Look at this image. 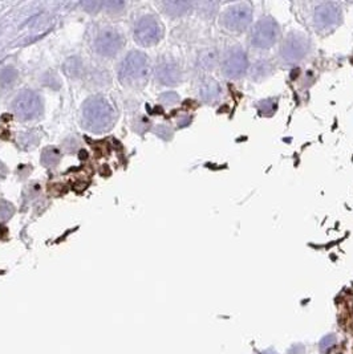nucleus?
I'll use <instances>...</instances> for the list:
<instances>
[{
	"mask_svg": "<svg viewBox=\"0 0 353 354\" xmlns=\"http://www.w3.org/2000/svg\"><path fill=\"white\" fill-rule=\"evenodd\" d=\"M253 21V8L247 3H237L230 5L222 13V25L231 32H242Z\"/></svg>",
	"mask_w": 353,
	"mask_h": 354,
	"instance_id": "nucleus-3",
	"label": "nucleus"
},
{
	"mask_svg": "<svg viewBox=\"0 0 353 354\" xmlns=\"http://www.w3.org/2000/svg\"><path fill=\"white\" fill-rule=\"evenodd\" d=\"M221 94V87L215 80H206L201 87V97L206 102H213L219 98Z\"/></svg>",
	"mask_w": 353,
	"mask_h": 354,
	"instance_id": "nucleus-12",
	"label": "nucleus"
},
{
	"mask_svg": "<svg viewBox=\"0 0 353 354\" xmlns=\"http://www.w3.org/2000/svg\"><path fill=\"white\" fill-rule=\"evenodd\" d=\"M122 45H124L122 36L120 35V32L112 29V28L102 29L94 41L97 53H100L101 56H105V57H113L114 55H117L121 51Z\"/></svg>",
	"mask_w": 353,
	"mask_h": 354,
	"instance_id": "nucleus-9",
	"label": "nucleus"
},
{
	"mask_svg": "<svg viewBox=\"0 0 353 354\" xmlns=\"http://www.w3.org/2000/svg\"><path fill=\"white\" fill-rule=\"evenodd\" d=\"M341 7L335 1H324L317 4L313 11V24L319 32L331 31L340 24Z\"/></svg>",
	"mask_w": 353,
	"mask_h": 354,
	"instance_id": "nucleus-5",
	"label": "nucleus"
},
{
	"mask_svg": "<svg viewBox=\"0 0 353 354\" xmlns=\"http://www.w3.org/2000/svg\"><path fill=\"white\" fill-rule=\"evenodd\" d=\"M247 64H249V60H247L246 52L241 47H235L226 56L225 63H223V73L230 79L242 77L247 71Z\"/></svg>",
	"mask_w": 353,
	"mask_h": 354,
	"instance_id": "nucleus-10",
	"label": "nucleus"
},
{
	"mask_svg": "<svg viewBox=\"0 0 353 354\" xmlns=\"http://www.w3.org/2000/svg\"><path fill=\"white\" fill-rule=\"evenodd\" d=\"M65 65H68V67H72V71L69 72L68 76H77L79 73H80L81 64L77 59H75V65H72V60H68V61L65 63Z\"/></svg>",
	"mask_w": 353,
	"mask_h": 354,
	"instance_id": "nucleus-21",
	"label": "nucleus"
},
{
	"mask_svg": "<svg viewBox=\"0 0 353 354\" xmlns=\"http://www.w3.org/2000/svg\"><path fill=\"white\" fill-rule=\"evenodd\" d=\"M162 5L165 8V12L173 16L183 15L191 7V4L187 3V1H165Z\"/></svg>",
	"mask_w": 353,
	"mask_h": 354,
	"instance_id": "nucleus-14",
	"label": "nucleus"
},
{
	"mask_svg": "<svg viewBox=\"0 0 353 354\" xmlns=\"http://www.w3.org/2000/svg\"><path fill=\"white\" fill-rule=\"evenodd\" d=\"M279 35V24L271 17H263L254 25L251 31V44L261 49H268L276 44Z\"/></svg>",
	"mask_w": 353,
	"mask_h": 354,
	"instance_id": "nucleus-4",
	"label": "nucleus"
},
{
	"mask_svg": "<svg viewBox=\"0 0 353 354\" xmlns=\"http://www.w3.org/2000/svg\"><path fill=\"white\" fill-rule=\"evenodd\" d=\"M258 109H259L262 114H272L273 111L276 110V102L273 99H265V101H261V102L258 103Z\"/></svg>",
	"mask_w": 353,
	"mask_h": 354,
	"instance_id": "nucleus-17",
	"label": "nucleus"
},
{
	"mask_svg": "<svg viewBox=\"0 0 353 354\" xmlns=\"http://www.w3.org/2000/svg\"><path fill=\"white\" fill-rule=\"evenodd\" d=\"M308 51L309 41L307 36L300 32H292L281 44L280 57L284 63H297L304 59Z\"/></svg>",
	"mask_w": 353,
	"mask_h": 354,
	"instance_id": "nucleus-6",
	"label": "nucleus"
},
{
	"mask_svg": "<svg viewBox=\"0 0 353 354\" xmlns=\"http://www.w3.org/2000/svg\"><path fill=\"white\" fill-rule=\"evenodd\" d=\"M157 79L164 85H176L181 80V71L176 63L165 60L157 67Z\"/></svg>",
	"mask_w": 353,
	"mask_h": 354,
	"instance_id": "nucleus-11",
	"label": "nucleus"
},
{
	"mask_svg": "<svg viewBox=\"0 0 353 354\" xmlns=\"http://www.w3.org/2000/svg\"><path fill=\"white\" fill-rule=\"evenodd\" d=\"M116 122V111L108 99L102 95H93L83 105V123L89 131L102 133L109 130Z\"/></svg>",
	"mask_w": 353,
	"mask_h": 354,
	"instance_id": "nucleus-1",
	"label": "nucleus"
},
{
	"mask_svg": "<svg viewBox=\"0 0 353 354\" xmlns=\"http://www.w3.org/2000/svg\"><path fill=\"white\" fill-rule=\"evenodd\" d=\"M263 354H277L276 352H273V350H267V352H265Z\"/></svg>",
	"mask_w": 353,
	"mask_h": 354,
	"instance_id": "nucleus-24",
	"label": "nucleus"
},
{
	"mask_svg": "<svg viewBox=\"0 0 353 354\" xmlns=\"http://www.w3.org/2000/svg\"><path fill=\"white\" fill-rule=\"evenodd\" d=\"M16 71L15 69H12V68H7V69H4V71L0 73V83L3 84V87H5V85H8V84H11L13 81V80L16 79Z\"/></svg>",
	"mask_w": 353,
	"mask_h": 354,
	"instance_id": "nucleus-19",
	"label": "nucleus"
},
{
	"mask_svg": "<svg viewBox=\"0 0 353 354\" xmlns=\"http://www.w3.org/2000/svg\"><path fill=\"white\" fill-rule=\"evenodd\" d=\"M288 354H304V346L295 345L288 350Z\"/></svg>",
	"mask_w": 353,
	"mask_h": 354,
	"instance_id": "nucleus-23",
	"label": "nucleus"
},
{
	"mask_svg": "<svg viewBox=\"0 0 353 354\" xmlns=\"http://www.w3.org/2000/svg\"><path fill=\"white\" fill-rule=\"evenodd\" d=\"M336 344V337L333 334H328L324 338H321L320 341V352L323 354H327L329 352V349H332L333 345Z\"/></svg>",
	"mask_w": 353,
	"mask_h": 354,
	"instance_id": "nucleus-20",
	"label": "nucleus"
},
{
	"mask_svg": "<svg viewBox=\"0 0 353 354\" xmlns=\"http://www.w3.org/2000/svg\"><path fill=\"white\" fill-rule=\"evenodd\" d=\"M161 101H164V102L166 103L176 102V101H178V95H176V93H165V94H162V97H161Z\"/></svg>",
	"mask_w": 353,
	"mask_h": 354,
	"instance_id": "nucleus-22",
	"label": "nucleus"
},
{
	"mask_svg": "<svg viewBox=\"0 0 353 354\" xmlns=\"http://www.w3.org/2000/svg\"><path fill=\"white\" fill-rule=\"evenodd\" d=\"M15 212V208L11 203L0 200V220H8Z\"/></svg>",
	"mask_w": 353,
	"mask_h": 354,
	"instance_id": "nucleus-18",
	"label": "nucleus"
},
{
	"mask_svg": "<svg viewBox=\"0 0 353 354\" xmlns=\"http://www.w3.org/2000/svg\"><path fill=\"white\" fill-rule=\"evenodd\" d=\"M15 114L21 119L35 118L41 113L40 97L32 90L20 91L12 103Z\"/></svg>",
	"mask_w": 353,
	"mask_h": 354,
	"instance_id": "nucleus-8",
	"label": "nucleus"
},
{
	"mask_svg": "<svg viewBox=\"0 0 353 354\" xmlns=\"http://www.w3.org/2000/svg\"><path fill=\"white\" fill-rule=\"evenodd\" d=\"M164 29L161 24L153 16H145L137 23L134 29V39L140 45L150 47L162 39Z\"/></svg>",
	"mask_w": 353,
	"mask_h": 354,
	"instance_id": "nucleus-7",
	"label": "nucleus"
},
{
	"mask_svg": "<svg viewBox=\"0 0 353 354\" xmlns=\"http://www.w3.org/2000/svg\"><path fill=\"white\" fill-rule=\"evenodd\" d=\"M60 161V151L56 147H45L41 153V163L45 167H55Z\"/></svg>",
	"mask_w": 353,
	"mask_h": 354,
	"instance_id": "nucleus-15",
	"label": "nucleus"
},
{
	"mask_svg": "<svg viewBox=\"0 0 353 354\" xmlns=\"http://www.w3.org/2000/svg\"><path fill=\"white\" fill-rule=\"evenodd\" d=\"M150 75V64L148 56L142 52H130L121 64L120 80L125 85H136L144 83Z\"/></svg>",
	"mask_w": 353,
	"mask_h": 354,
	"instance_id": "nucleus-2",
	"label": "nucleus"
},
{
	"mask_svg": "<svg viewBox=\"0 0 353 354\" xmlns=\"http://www.w3.org/2000/svg\"><path fill=\"white\" fill-rule=\"evenodd\" d=\"M271 73H272V65H271V63H268V61H263V60L257 61V63L251 67V69H250V76H251V79L255 80V81L265 79V77L271 75Z\"/></svg>",
	"mask_w": 353,
	"mask_h": 354,
	"instance_id": "nucleus-13",
	"label": "nucleus"
},
{
	"mask_svg": "<svg viewBox=\"0 0 353 354\" xmlns=\"http://www.w3.org/2000/svg\"><path fill=\"white\" fill-rule=\"evenodd\" d=\"M218 61V53L215 49H207V51L202 52L198 59V64L202 69H213L217 65Z\"/></svg>",
	"mask_w": 353,
	"mask_h": 354,
	"instance_id": "nucleus-16",
	"label": "nucleus"
}]
</instances>
